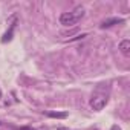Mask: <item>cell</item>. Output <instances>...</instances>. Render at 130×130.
Masks as SVG:
<instances>
[{
  "mask_svg": "<svg viewBox=\"0 0 130 130\" xmlns=\"http://www.w3.org/2000/svg\"><path fill=\"white\" fill-rule=\"evenodd\" d=\"M84 14H86V9H84L83 6H77V8H74V9L69 11V12H63V14L60 15V23H61L63 26H66V28L75 26V25L84 17Z\"/></svg>",
  "mask_w": 130,
  "mask_h": 130,
  "instance_id": "cell-1",
  "label": "cell"
},
{
  "mask_svg": "<svg viewBox=\"0 0 130 130\" xmlns=\"http://www.w3.org/2000/svg\"><path fill=\"white\" fill-rule=\"evenodd\" d=\"M107 103H109V95L106 92H101V90H96L90 98V107L96 112L103 110Z\"/></svg>",
  "mask_w": 130,
  "mask_h": 130,
  "instance_id": "cell-2",
  "label": "cell"
},
{
  "mask_svg": "<svg viewBox=\"0 0 130 130\" xmlns=\"http://www.w3.org/2000/svg\"><path fill=\"white\" fill-rule=\"evenodd\" d=\"M119 51H121V54H124L125 57L130 55V40H122V41L119 43Z\"/></svg>",
  "mask_w": 130,
  "mask_h": 130,
  "instance_id": "cell-3",
  "label": "cell"
},
{
  "mask_svg": "<svg viewBox=\"0 0 130 130\" xmlns=\"http://www.w3.org/2000/svg\"><path fill=\"white\" fill-rule=\"evenodd\" d=\"M122 20L121 19H113V20H106L103 25H101V28H109V26H112L113 23H121Z\"/></svg>",
  "mask_w": 130,
  "mask_h": 130,
  "instance_id": "cell-4",
  "label": "cell"
},
{
  "mask_svg": "<svg viewBox=\"0 0 130 130\" xmlns=\"http://www.w3.org/2000/svg\"><path fill=\"white\" fill-rule=\"evenodd\" d=\"M47 115H49L51 118H66V116H68L66 113H55V112H49Z\"/></svg>",
  "mask_w": 130,
  "mask_h": 130,
  "instance_id": "cell-5",
  "label": "cell"
},
{
  "mask_svg": "<svg viewBox=\"0 0 130 130\" xmlns=\"http://www.w3.org/2000/svg\"><path fill=\"white\" fill-rule=\"evenodd\" d=\"M112 130H121V128H119L118 125H113V127H112Z\"/></svg>",
  "mask_w": 130,
  "mask_h": 130,
  "instance_id": "cell-6",
  "label": "cell"
},
{
  "mask_svg": "<svg viewBox=\"0 0 130 130\" xmlns=\"http://www.w3.org/2000/svg\"><path fill=\"white\" fill-rule=\"evenodd\" d=\"M58 130H69V128H66V127H58Z\"/></svg>",
  "mask_w": 130,
  "mask_h": 130,
  "instance_id": "cell-7",
  "label": "cell"
},
{
  "mask_svg": "<svg viewBox=\"0 0 130 130\" xmlns=\"http://www.w3.org/2000/svg\"><path fill=\"white\" fill-rule=\"evenodd\" d=\"M0 96H2V90H0Z\"/></svg>",
  "mask_w": 130,
  "mask_h": 130,
  "instance_id": "cell-8",
  "label": "cell"
}]
</instances>
